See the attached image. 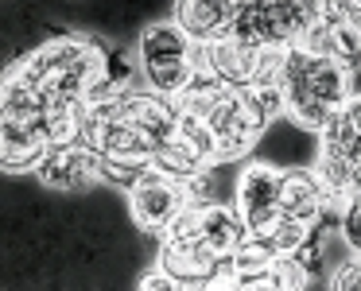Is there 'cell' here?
<instances>
[{
	"mask_svg": "<svg viewBox=\"0 0 361 291\" xmlns=\"http://www.w3.org/2000/svg\"><path fill=\"white\" fill-rule=\"evenodd\" d=\"M280 94L283 117H291L307 132H322V125L350 101L353 70L307 47H288L280 70Z\"/></svg>",
	"mask_w": 361,
	"mask_h": 291,
	"instance_id": "1",
	"label": "cell"
},
{
	"mask_svg": "<svg viewBox=\"0 0 361 291\" xmlns=\"http://www.w3.org/2000/svg\"><path fill=\"white\" fill-rule=\"evenodd\" d=\"M206 47L195 43L171 16L144 24L140 39H136V70H140V86H148L152 94L179 97L183 89L195 82V74L202 70Z\"/></svg>",
	"mask_w": 361,
	"mask_h": 291,
	"instance_id": "2",
	"label": "cell"
},
{
	"mask_svg": "<svg viewBox=\"0 0 361 291\" xmlns=\"http://www.w3.org/2000/svg\"><path fill=\"white\" fill-rule=\"evenodd\" d=\"M283 55H288V47H260V43L226 35L206 47L202 66L233 89H272L280 86Z\"/></svg>",
	"mask_w": 361,
	"mask_h": 291,
	"instance_id": "3",
	"label": "cell"
},
{
	"mask_svg": "<svg viewBox=\"0 0 361 291\" xmlns=\"http://www.w3.org/2000/svg\"><path fill=\"white\" fill-rule=\"evenodd\" d=\"M187 206H190L187 182L171 179V175L156 171V167L144 171V179L128 190V213H133V221L144 233H156V237H164Z\"/></svg>",
	"mask_w": 361,
	"mask_h": 291,
	"instance_id": "4",
	"label": "cell"
},
{
	"mask_svg": "<svg viewBox=\"0 0 361 291\" xmlns=\"http://www.w3.org/2000/svg\"><path fill=\"white\" fill-rule=\"evenodd\" d=\"M156 264L175 280V287H229L233 283V268L226 256L206 249L202 241H171L164 237Z\"/></svg>",
	"mask_w": 361,
	"mask_h": 291,
	"instance_id": "5",
	"label": "cell"
},
{
	"mask_svg": "<svg viewBox=\"0 0 361 291\" xmlns=\"http://www.w3.org/2000/svg\"><path fill=\"white\" fill-rule=\"evenodd\" d=\"M35 179H39V187L59 190V194H86V190L102 187V156L82 140L55 144L35 167Z\"/></svg>",
	"mask_w": 361,
	"mask_h": 291,
	"instance_id": "6",
	"label": "cell"
},
{
	"mask_svg": "<svg viewBox=\"0 0 361 291\" xmlns=\"http://www.w3.org/2000/svg\"><path fill=\"white\" fill-rule=\"evenodd\" d=\"M280 182H283V167L272 163H245L237 171L233 206L245 218L249 233H264L280 218Z\"/></svg>",
	"mask_w": 361,
	"mask_h": 291,
	"instance_id": "7",
	"label": "cell"
},
{
	"mask_svg": "<svg viewBox=\"0 0 361 291\" xmlns=\"http://www.w3.org/2000/svg\"><path fill=\"white\" fill-rule=\"evenodd\" d=\"M51 148H55V140H51L47 117L35 120L0 117V167H4V175L35 171Z\"/></svg>",
	"mask_w": 361,
	"mask_h": 291,
	"instance_id": "8",
	"label": "cell"
},
{
	"mask_svg": "<svg viewBox=\"0 0 361 291\" xmlns=\"http://www.w3.org/2000/svg\"><path fill=\"white\" fill-rule=\"evenodd\" d=\"M233 0H171V20L202 47L226 39L229 27H233Z\"/></svg>",
	"mask_w": 361,
	"mask_h": 291,
	"instance_id": "9",
	"label": "cell"
},
{
	"mask_svg": "<svg viewBox=\"0 0 361 291\" xmlns=\"http://www.w3.org/2000/svg\"><path fill=\"white\" fill-rule=\"evenodd\" d=\"M342 4H338V12H330L326 20H319V24L303 35V43H295V47H307V51H314V55H326V58H334V63L357 70L361 66V35L353 32V24L345 20Z\"/></svg>",
	"mask_w": 361,
	"mask_h": 291,
	"instance_id": "10",
	"label": "cell"
},
{
	"mask_svg": "<svg viewBox=\"0 0 361 291\" xmlns=\"http://www.w3.org/2000/svg\"><path fill=\"white\" fill-rule=\"evenodd\" d=\"M322 206H326V190L314 179L311 167H283L280 182V218H303L319 225Z\"/></svg>",
	"mask_w": 361,
	"mask_h": 291,
	"instance_id": "11",
	"label": "cell"
},
{
	"mask_svg": "<svg viewBox=\"0 0 361 291\" xmlns=\"http://www.w3.org/2000/svg\"><path fill=\"white\" fill-rule=\"evenodd\" d=\"M233 190H237V179H233V187H229L221 163H210V167H202L195 179H187V198H190V206H221V202H233Z\"/></svg>",
	"mask_w": 361,
	"mask_h": 291,
	"instance_id": "12",
	"label": "cell"
},
{
	"mask_svg": "<svg viewBox=\"0 0 361 291\" xmlns=\"http://www.w3.org/2000/svg\"><path fill=\"white\" fill-rule=\"evenodd\" d=\"M152 167L156 171H164V175H171V179H195L202 167H210V163H202V159L195 156V151L187 148V144H179V140H171V144H164V148L156 151V159H152Z\"/></svg>",
	"mask_w": 361,
	"mask_h": 291,
	"instance_id": "13",
	"label": "cell"
},
{
	"mask_svg": "<svg viewBox=\"0 0 361 291\" xmlns=\"http://www.w3.org/2000/svg\"><path fill=\"white\" fill-rule=\"evenodd\" d=\"M144 171H152V163H136V159H102V187L113 190H133L144 179Z\"/></svg>",
	"mask_w": 361,
	"mask_h": 291,
	"instance_id": "14",
	"label": "cell"
},
{
	"mask_svg": "<svg viewBox=\"0 0 361 291\" xmlns=\"http://www.w3.org/2000/svg\"><path fill=\"white\" fill-rule=\"evenodd\" d=\"M338 233H342V241L350 244L353 252H361V194L345 198L342 221H338Z\"/></svg>",
	"mask_w": 361,
	"mask_h": 291,
	"instance_id": "15",
	"label": "cell"
},
{
	"mask_svg": "<svg viewBox=\"0 0 361 291\" xmlns=\"http://www.w3.org/2000/svg\"><path fill=\"white\" fill-rule=\"evenodd\" d=\"M326 283L334 291H361V252H353L350 260H342Z\"/></svg>",
	"mask_w": 361,
	"mask_h": 291,
	"instance_id": "16",
	"label": "cell"
},
{
	"mask_svg": "<svg viewBox=\"0 0 361 291\" xmlns=\"http://www.w3.org/2000/svg\"><path fill=\"white\" fill-rule=\"evenodd\" d=\"M136 287H140V291H179V287H175V280L159 264L152 268V272H144L140 280H136Z\"/></svg>",
	"mask_w": 361,
	"mask_h": 291,
	"instance_id": "17",
	"label": "cell"
},
{
	"mask_svg": "<svg viewBox=\"0 0 361 291\" xmlns=\"http://www.w3.org/2000/svg\"><path fill=\"white\" fill-rule=\"evenodd\" d=\"M342 113H345V120L353 125V132H361V94H350V101L342 105Z\"/></svg>",
	"mask_w": 361,
	"mask_h": 291,
	"instance_id": "18",
	"label": "cell"
},
{
	"mask_svg": "<svg viewBox=\"0 0 361 291\" xmlns=\"http://www.w3.org/2000/svg\"><path fill=\"white\" fill-rule=\"evenodd\" d=\"M342 8H345V20H350V24H353V32L361 35V4H353V0H345Z\"/></svg>",
	"mask_w": 361,
	"mask_h": 291,
	"instance_id": "19",
	"label": "cell"
},
{
	"mask_svg": "<svg viewBox=\"0 0 361 291\" xmlns=\"http://www.w3.org/2000/svg\"><path fill=\"white\" fill-rule=\"evenodd\" d=\"M233 4H241V0H233Z\"/></svg>",
	"mask_w": 361,
	"mask_h": 291,
	"instance_id": "20",
	"label": "cell"
}]
</instances>
